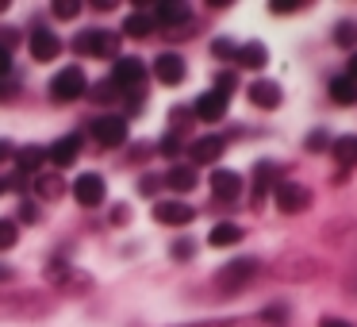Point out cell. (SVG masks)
Wrapping results in <instances>:
<instances>
[{"mask_svg":"<svg viewBox=\"0 0 357 327\" xmlns=\"http://www.w3.org/2000/svg\"><path fill=\"white\" fill-rule=\"evenodd\" d=\"M150 16H154V24H165V27H181L185 24V20H192V12H188V4H158L154 12H150Z\"/></svg>","mask_w":357,"mask_h":327,"instance_id":"16","label":"cell"},{"mask_svg":"<svg viewBox=\"0 0 357 327\" xmlns=\"http://www.w3.org/2000/svg\"><path fill=\"white\" fill-rule=\"evenodd\" d=\"M35 189H39V196H47V201H50V196H58V193H62V181H58L54 173H47V177H39V181H35Z\"/></svg>","mask_w":357,"mask_h":327,"instance_id":"26","label":"cell"},{"mask_svg":"<svg viewBox=\"0 0 357 327\" xmlns=\"http://www.w3.org/2000/svg\"><path fill=\"white\" fill-rule=\"evenodd\" d=\"M334 158H338V166H357V135H338V139L331 143Z\"/></svg>","mask_w":357,"mask_h":327,"instance_id":"18","label":"cell"},{"mask_svg":"<svg viewBox=\"0 0 357 327\" xmlns=\"http://www.w3.org/2000/svg\"><path fill=\"white\" fill-rule=\"evenodd\" d=\"M165 185L177 189V193H188V189H196V170L192 166H173V170L165 173Z\"/></svg>","mask_w":357,"mask_h":327,"instance_id":"21","label":"cell"},{"mask_svg":"<svg viewBox=\"0 0 357 327\" xmlns=\"http://www.w3.org/2000/svg\"><path fill=\"white\" fill-rule=\"evenodd\" d=\"M196 116H200V119H208V124L223 119V116H227V96H219L215 89H211V93H204L200 101H196Z\"/></svg>","mask_w":357,"mask_h":327,"instance_id":"15","label":"cell"},{"mask_svg":"<svg viewBox=\"0 0 357 327\" xmlns=\"http://www.w3.org/2000/svg\"><path fill=\"white\" fill-rule=\"evenodd\" d=\"M31 54H35V62H54L58 54H62V39H58L50 27H31Z\"/></svg>","mask_w":357,"mask_h":327,"instance_id":"7","label":"cell"},{"mask_svg":"<svg viewBox=\"0 0 357 327\" xmlns=\"http://www.w3.org/2000/svg\"><path fill=\"white\" fill-rule=\"evenodd\" d=\"M16 239H20V224L16 219H0V250L16 247Z\"/></svg>","mask_w":357,"mask_h":327,"instance_id":"25","label":"cell"},{"mask_svg":"<svg viewBox=\"0 0 357 327\" xmlns=\"http://www.w3.org/2000/svg\"><path fill=\"white\" fill-rule=\"evenodd\" d=\"M326 147V135L323 131H311V139H307V150H323Z\"/></svg>","mask_w":357,"mask_h":327,"instance_id":"36","label":"cell"},{"mask_svg":"<svg viewBox=\"0 0 357 327\" xmlns=\"http://www.w3.org/2000/svg\"><path fill=\"white\" fill-rule=\"evenodd\" d=\"M303 8V0H273V12L277 16H284V12H300Z\"/></svg>","mask_w":357,"mask_h":327,"instance_id":"29","label":"cell"},{"mask_svg":"<svg viewBox=\"0 0 357 327\" xmlns=\"http://www.w3.org/2000/svg\"><path fill=\"white\" fill-rule=\"evenodd\" d=\"M20 219H27V224L39 219V208H35V204H24V208H20Z\"/></svg>","mask_w":357,"mask_h":327,"instance_id":"38","label":"cell"},{"mask_svg":"<svg viewBox=\"0 0 357 327\" xmlns=\"http://www.w3.org/2000/svg\"><path fill=\"white\" fill-rule=\"evenodd\" d=\"M234 58H238L246 70H261V66L269 62V50H265L261 43H246V47H238V54H234Z\"/></svg>","mask_w":357,"mask_h":327,"instance_id":"20","label":"cell"},{"mask_svg":"<svg viewBox=\"0 0 357 327\" xmlns=\"http://www.w3.org/2000/svg\"><path fill=\"white\" fill-rule=\"evenodd\" d=\"M16 93H20V85H16V81H4V78H0V101H12Z\"/></svg>","mask_w":357,"mask_h":327,"instance_id":"33","label":"cell"},{"mask_svg":"<svg viewBox=\"0 0 357 327\" xmlns=\"http://www.w3.org/2000/svg\"><path fill=\"white\" fill-rule=\"evenodd\" d=\"M254 273H257V262H254V258H238V262H231V266H227V270L219 273L215 281H219L223 289H238L242 281H250Z\"/></svg>","mask_w":357,"mask_h":327,"instance_id":"13","label":"cell"},{"mask_svg":"<svg viewBox=\"0 0 357 327\" xmlns=\"http://www.w3.org/2000/svg\"><path fill=\"white\" fill-rule=\"evenodd\" d=\"M211 54H215V58H234V54H238V47H234L231 39H215V43H211Z\"/></svg>","mask_w":357,"mask_h":327,"instance_id":"28","label":"cell"},{"mask_svg":"<svg viewBox=\"0 0 357 327\" xmlns=\"http://www.w3.org/2000/svg\"><path fill=\"white\" fill-rule=\"evenodd\" d=\"M8 70H12V50H4V47H0V78H4Z\"/></svg>","mask_w":357,"mask_h":327,"instance_id":"37","label":"cell"},{"mask_svg":"<svg viewBox=\"0 0 357 327\" xmlns=\"http://www.w3.org/2000/svg\"><path fill=\"white\" fill-rule=\"evenodd\" d=\"M273 173H277V170H273L269 162L257 166V173H254V204L265 201V193H269V185H273Z\"/></svg>","mask_w":357,"mask_h":327,"instance_id":"24","label":"cell"},{"mask_svg":"<svg viewBox=\"0 0 357 327\" xmlns=\"http://www.w3.org/2000/svg\"><path fill=\"white\" fill-rule=\"evenodd\" d=\"M234 85H238V78H234V73H219V78H215V93H219V96H227V101H231Z\"/></svg>","mask_w":357,"mask_h":327,"instance_id":"27","label":"cell"},{"mask_svg":"<svg viewBox=\"0 0 357 327\" xmlns=\"http://www.w3.org/2000/svg\"><path fill=\"white\" fill-rule=\"evenodd\" d=\"M54 12H58V16H77V12H81V4H77V0H58V4H54Z\"/></svg>","mask_w":357,"mask_h":327,"instance_id":"30","label":"cell"},{"mask_svg":"<svg viewBox=\"0 0 357 327\" xmlns=\"http://www.w3.org/2000/svg\"><path fill=\"white\" fill-rule=\"evenodd\" d=\"M162 154H169V158H177V154H181V143H177V135H165V139H162Z\"/></svg>","mask_w":357,"mask_h":327,"instance_id":"31","label":"cell"},{"mask_svg":"<svg viewBox=\"0 0 357 327\" xmlns=\"http://www.w3.org/2000/svg\"><path fill=\"white\" fill-rule=\"evenodd\" d=\"M211 193H215L219 201H227V204L238 201L242 196V177L234 170H215L211 173Z\"/></svg>","mask_w":357,"mask_h":327,"instance_id":"10","label":"cell"},{"mask_svg":"<svg viewBox=\"0 0 357 327\" xmlns=\"http://www.w3.org/2000/svg\"><path fill=\"white\" fill-rule=\"evenodd\" d=\"M89 93V78L81 66H66V70L54 73V81H50V96L54 101H77V96Z\"/></svg>","mask_w":357,"mask_h":327,"instance_id":"2","label":"cell"},{"mask_svg":"<svg viewBox=\"0 0 357 327\" xmlns=\"http://www.w3.org/2000/svg\"><path fill=\"white\" fill-rule=\"evenodd\" d=\"M73 50L77 54H89V58H116L119 50V39L104 27H89V31L73 35Z\"/></svg>","mask_w":357,"mask_h":327,"instance_id":"1","label":"cell"},{"mask_svg":"<svg viewBox=\"0 0 357 327\" xmlns=\"http://www.w3.org/2000/svg\"><path fill=\"white\" fill-rule=\"evenodd\" d=\"M192 242H188V239H181V242H173V258H192Z\"/></svg>","mask_w":357,"mask_h":327,"instance_id":"32","label":"cell"},{"mask_svg":"<svg viewBox=\"0 0 357 327\" xmlns=\"http://www.w3.org/2000/svg\"><path fill=\"white\" fill-rule=\"evenodd\" d=\"M123 31L131 35V39H146V35L154 31V16H150V12H131V16L123 20Z\"/></svg>","mask_w":357,"mask_h":327,"instance_id":"19","label":"cell"},{"mask_svg":"<svg viewBox=\"0 0 357 327\" xmlns=\"http://www.w3.org/2000/svg\"><path fill=\"white\" fill-rule=\"evenodd\" d=\"M12 154H16V150H12V143H4V139H0V162H8Z\"/></svg>","mask_w":357,"mask_h":327,"instance_id":"39","label":"cell"},{"mask_svg":"<svg viewBox=\"0 0 357 327\" xmlns=\"http://www.w3.org/2000/svg\"><path fill=\"white\" fill-rule=\"evenodd\" d=\"M277 208L288 212V216L311 208V189H303L300 181H280L277 185Z\"/></svg>","mask_w":357,"mask_h":327,"instance_id":"4","label":"cell"},{"mask_svg":"<svg viewBox=\"0 0 357 327\" xmlns=\"http://www.w3.org/2000/svg\"><path fill=\"white\" fill-rule=\"evenodd\" d=\"M223 147H227V143L219 139V135H200V139L188 147V154H192L196 166H208V162H215V158L223 154Z\"/></svg>","mask_w":357,"mask_h":327,"instance_id":"14","label":"cell"},{"mask_svg":"<svg viewBox=\"0 0 357 327\" xmlns=\"http://www.w3.org/2000/svg\"><path fill=\"white\" fill-rule=\"evenodd\" d=\"M104 177L100 173H81L77 181H73V196H77V204H85V208H96V204H104Z\"/></svg>","mask_w":357,"mask_h":327,"instance_id":"8","label":"cell"},{"mask_svg":"<svg viewBox=\"0 0 357 327\" xmlns=\"http://www.w3.org/2000/svg\"><path fill=\"white\" fill-rule=\"evenodd\" d=\"M93 139L100 147H123L127 143V119L123 116H100L93 124Z\"/></svg>","mask_w":357,"mask_h":327,"instance_id":"5","label":"cell"},{"mask_svg":"<svg viewBox=\"0 0 357 327\" xmlns=\"http://www.w3.org/2000/svg\"><path fill=\"white\" fill-rule=\"evenodd\" d=\"M246 96H250V104H257V108H277L280 101H284V93H280V85L277 81H254V85L246 89Z\"/></svg>","mask_w":357,"mask_h":327,"instance_id":"11","label":"cell"},{"mask_svg":"<svg viewBox=\"0 0 357 327\" xmlns=\"http://www.w3.org/2000/svg\"><path fill=\"white\" fill-rule=\"evenodd\" d=\"M354 35H357L354 24H342V27H338V43H354Z\"/></svg>","mask_w":357,"mask_h":327,"instance_id":"35","label":"cell"},{"mask_svg":"<svg viewBox=\"0 0 357 327\" xmlns=\"http://www.w3.org/2000/svg\"><path fill=\"white\" fill-rule=\"evenodd\" d=\"M108 81L116 85V93H135L146 81V66L139 58H116V70H112Z\"/></svg>","mask_w":357,"mask_h":327,"instance_id":"3","label":"cell"},{"mask_svg":"<svg viewBox=\"0 0 357 327\" xmlns=\"http://www.w3.org/2000/svg\"><path fill=\"white\" fill-rule=\"evenodd\" d=\"M319 327H349V324H346V319H334V316H326Z\"/></svg>","mask_w":357,"mask_h":327,"instance_id":"40","label":"cell"},{"mask_svg":"<svg viewBox=\"0 0 357 327\" xmlns=\"http://www.w3.org/2000/svg\"><path fill=\"white\" fill-rule=\"evenodd\" d=\"M331 96H334L338 104H357V85L346 78V73H342V78L331 81Z\"/></svg>","mask_w":357,"mask_h":327,"instance_id":"23","label":"cell"},{"mask_svg":"<svg viewBox=\"0 0 357 327\" xmlns=\"http://www.w3.org/2000/svg\"><path fill=\"white\" fill-rule=\"evenodd\" d=\"M77 154H81V135H77V131H73V135H62V139H58L54 147L47 150V158H50L54 166H73V162H77Z\"/></svg>","mask_w":357,"mask_h":327,"instance_id":"12","label":"cell"},{"mask_svg":"<svg viewBox=\"0 0 357 327\" xmlns=\"http://www.w3.org/2000/svg\"><path fill=\"white\" fill-rule=\"evenodd\" d=\"M154 219H158V224H165V227H185V224H192V219H196V208H192V204H185V201H158L154 204Z\"/></svg>","mask_w":357,"mask_h":327,"instance_id":"6","label":"cell"},{"mask_svg":"<svg viewBox=\"0 0 357 327\" xmlns=\"http://www.w3.org/2000/svg\"><path fill=\"white\" fill-rule=\"evenodd\" d=\"M12 185H20V181H0V193H4V189H12Z\"/></svg>","mask_w":357,"mask_h":327,"instance_id":"42","label":"cell"},{"mask_svg":"<svg viewBox=\"0 0 357 327\" xmlns=\"http://www.w3.org/2000/svg\"><path fill=\"white\" fill-rule=\"evenodd\" d=\"M93 96H96V101H112V96H116V85H112V81H108V85H96Z\"/></svg>","mask_w":357,"mask_h":327,"instance_id":"34","label":"cell"},{"mask_svg":"<svg viewBox=\"0 0 357 327\" xmlns=\"http://www.w3.org/2000/svg\"><path fill=\"white\" fill-rule=\"evenodd\" d=\"M12 158H16V170L24 173V177H35V173L43 170V158L47 154H43V147H24V150H16Z\"/></svg>","mask_w":357,"mask_h":327,"instance_id":"17","label":"cell"},{"mask_svg":"<svg viewBox=\"0 0 357 327\" xmlns=\"http://www.w3.org/2000/svg\"><path fill=\"white\" fill-rule=\"evenodd\" d=\"M185 73H188V66H185V58H181V54H173V50L158 54L154 78L162 81V85H181V81H185Z\"/></svg>","mask_w":357,"mask_h":327,"instance_id":"9","label":"cell"},{"mask_svg":"<svg viewBox=\"0 0 357 327\" xmlns=\"http://www.w3.org/2000/svg\"><path fill=\"white\" fill-rule=\"evenodd\" d=\"M238 239H242V227L238 224H215V227H211V235H208L211 247H234Z\"/></svg>","mask_w":357,"mask_h":327,"instance_id":"22","label":"cell"},{"mask_svg":"<svg viewBox=\"0 0 357 327\" xmlns=\"http://www.w3.org/2000/svg\"><path fill=\"white\" fill-rule=\"evenodd\" d=\"M346 78H349V81H354V85H357V54L349 58V73H346Z\"/></svg>","mask_w":357,"mask_h":327,"instance_id":"41","label":"cell"}]
</instances>
